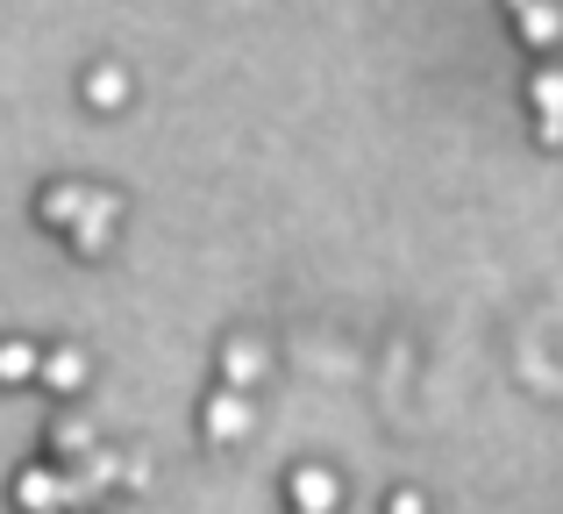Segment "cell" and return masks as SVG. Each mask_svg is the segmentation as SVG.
<instances>
[{
    "mask_svg": "<svg viewBox=\"0 0 563 514\" xmlns=\"http://www.w3.org/2000/svg\"><path fill=\"white\" fill-rule=\"evenodd\" d=\"M114 222H122V200L86 186V208H79V222H71V251H79V258H108Z\"/></svg>",
    "mask_w": 563,
    "mask_h": 514,
    "instance_id": "cell-1",
    "label": "cell"
},
{
    "mask_svg": "<svg viewBox=\"0 0 563 514\" xmlns=\"http://www.w3.org/2000/svg\"><path fill=\"white\" fill-rule=\"evenodd\" d=\"M250 401H243V386H221L214 401H207V415H200V429H207V444H243L250 436Z\"/></svg>",
    "mask_w": 563,
    "mask_h": 514,
    "instance_id": "cell-2",
    "label": "cell"
},
{
    "mask_svg": "<svg viewBox=\"0 0 563 514\" xmlns=\"http://www.w3.org/2000/svg\"><path fill=\"white\" fill-rule=\"evenodd\" d=\"M14 507L22 514H65L71 501H65V472L57 464H29L22 479H14Z\"/></svg>",
    "mask_w": 563,
    "mask_h": 514,
    "instance_id": "cell-3",
    "label": "cell"
},
{
    "mask_svg": "<svg viewBox=\"0 0 563 514\" xmlns=\"http://www.w3.org/2000/svg\"><path fill=\"white\" fill-rule=\"evenodd\" d=\"M507 14L521 22V43H528V51H550V43H563V8H556V0H507Z\"/></svg>",
    "mask_w": 563,
    "mask_h": 514,
    "instance_id": "cell-4",
    "label": "cell"
},
{
    "mask_svg": "<svg viewBox=\"0 0 563 514\" xmlns=\"http://www.w3.org/2000/svg\"><path fill=\"white\" fill-rule=\"evenodd\" d=\"M335 501H343V479H335L329 464H300V472H292V507H321V514H335Z\"/></svg>",
    "mask_w": 563,
    "mask_h": 514,
    "instance_id": "cell-5",
    "label": "cell"
},
{
    "mask_svg": "<svg viewBox=\"0 0 563 514\" xmlns=\"http://www.w3.org/2000/svg\"><path fill=\"white\" fill-rule=\"evenodd\" d=\"M36 379H43V386H51V393H79L86 386V350H51V358H43L36 364Z\"/></svg>",
    "mask_w": 563,
    "mask_h": 514,
    "instance_id": "cell-6",
    "label": "cell"
},
{
    "mask_svg": "<svg viewBox=\"0 0 563 514\" xmlns=\"http://www.w3.org/2000/svg\"><path fill=\"white\" fill-rule=\"evenodd\" d=\"M36 364H43V350L22 343V336H8V343H0V386H29Z\"/></svg>",
    "mask_w": 563,
    "mask_h": 514,
    "instance_id": "cell-7",
    "label": "cell"
},
{
    "mask_svg": "<svg viewBox=\"0 0 563 514\" xmlns=\"http://www.w3.org/2000/svg\"><path fill=\"white\" fill-rule=\"evenodd\" d=\"M221 379H229V386H257V379H264V350L250 343V336L229 343V350H221Z\"/></svg>",
    "mask_w": 563,
    "mask_h": 514,
    "instance_id": "cell-8",
    "label": "cell"
},
{
    "mask_svg": "<svg viewBox=\"0 0 563 514\" xmlns=\"http://www.w3.org/2000/svg\"><path fill=\"white\" fill-rule=\"evenodd\" d=\"M79 208H86V186H51V194H43L36 200V215H43V222H51V229H71V222H79Z\"/></svg>",
    "mask_w": 563,
    "mask_h": 514,
    "instance_id": "cell-9",
    "label": "cell"
},
{
    "mask_svg": "<svg viewBox=\"0 0 563 514\" xmlns=\"http://www.w3.org/2000/svg\"><path fill=\"white\" fill-rule=\"evenodd\" d=\"M86 100H93V108H122L129 100V72L122 65H93L86 72Z\"/></svg>",
    "mask_w": 563,
    "mask_h": 514,
    "instance_id": "cell-10",
    "label": "cell"
},
{
    "mask_svg": "<svg viewBox=\"0 0 563 514\" xmlns=\"http://www.w3.org/2000/svg\"><path fill=\"white\" fill-rule=\"evenodd\" d=\"M528 100H536L542 122H563V72H556V65H542L536 79H528Z\"/></svg>",
    "mask_w": 563,
    "mask_h": 514,
    "instance_id": "cell-11",
    "label": "cell"
},
{
    "mask_svg": "<svg viewBox=\"0 0 563 514\" xmlns=\"http://www.w3.org/2000/svg\"><path fill=\"white\" fill-rule=\"evenodd\" d=\"M51 450H57V458H86V450H93V422H86V415H65V422H57V429H51Z\"/></svg>",
    "mask_w": 563,
    "mask_h": 514,
    "instance_id": "cell-12",
    "label": "cell"
},
{
    "mask_svg": "<svg viewBox=\"0 0 563 514\" xmlns=\"http://www.w3.org/2000/svg\"><path fill=\"white\" fill-rule=\"evenodd\" d=\"M385 514H428V501H421V493H393V501H385Z\"/></svg>",
    "mask_w": 563,
    "mask_h": 514,
    "instance_id": "cell-13",
    "label": "cell"
},
{
    "mask_svg": "<svg viewBox=\"0 0 563 514\" xmlns=\"http://www.w3.org/2000/svg\"><path fill=\"white\" fill-rule=\"evenodd\" d=\"M536 136H542V143L556 151V143H563V122H542V114H536Z\"/></svg>",
    "mask_w": 563,
    "mask_h": 514,
    "instance_id": "cell-14",
    "label": "cell"
},
{
    "mask_svg": "<svg viewBox=\"0 0 563 514\" xmlns=\"http://www.w3.org/2000/svg\"><path fill=\"white\" fill-rule=\"evenodd\" d=\"M292 514H321V507H292Z\"/></svg>",
    "mask_w": 563,
    "mask_h": 514,
    "instance_id": "cell-15",
    "label": "cell"
}]
</instances>
